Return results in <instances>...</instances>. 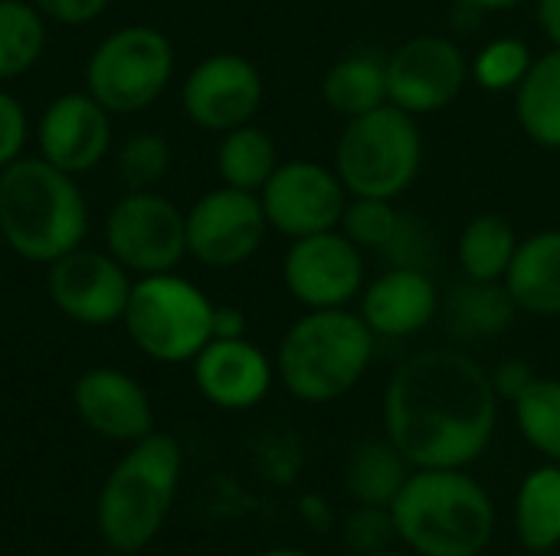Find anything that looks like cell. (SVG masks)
I'll return each instance as SVG.
<instances>
[{
    "instance_id": "8d00e7d4",
    "label": "cell",
    "mask_w": 560,
    "mask_h": 556,
    "mask_svg": "<svg viewBox=\"0 0 560 556\" xmlns=\"http://www.w3.org/2000/svg\"><path fill=\"white\" fill-rule=\"evenodd\" d=\"M535 370H532V364L528 360H522V357H509V360H502L495 370H492V387H495V393H499V400H509V403H515L532 383H535Z\"/></svg>"
},
{
    "instance_id": "f35d334b",
    "label": "cell",
    "mask_w": 560,
    "mask_h": 556,
    "mask_svg": "<svg viewBox=\"0 0 560 556\" xmlns=\"http://www.w3.org/2000/svg\"><path fill=\"white\" fill-rule=\"evenodd\" d=\"M538 20H541L545 36L560 46V0H538Z\"/></svg>"
},
{
    "instance_id": "30bf717a",
    "label": "cell",
    "mask_w": 560,
    "mask_h": 556,
    "mask_svg": "<svg viewBox=\"0 0 560 556\" xmlns=\"http://www.w3.org/2000/svg\"><path fill=\"white\" fill-rule=\"evenodd\" d=\"M266 229L259 193L223 184L187 210V256L207 269H236L256 256Z\"/></svg>"
},
{
    "instance_id": "ac0fdd59",
    "label": "cell",
    "mask_w": 560,
    "mask_h": 556,
    "mask_svg": "<svg viewBox=\"0 0 560 556\" xmlns=\"http://www.w3.org/2000/svg\"><path fill=\"white\" fill-rule=\"evenodd\" d=\"M72 406L79 419L112 439V442H138L154 426V410L144 387L115 367H92L72 387Z\"/></svg>"
},
{
    "instance_id": "83f0119b",
    "label": "cell",
    "mask_w": 560,
    "mask_h": 556,
    "mask_svg": "<svg viewBox=\"0 0 560 556\" xmlns=\"http://www.w3.org/2000/svg\"><path fill=\"white\" fill-rule=\"evenodd\" d=\"M46 49V16L26 0H0V82L39 62Z\"/></svg>"
},
{
    "instance_id": "8992f818",
    "label": "cell",
    "mask_w": 560,
    "mask_h": 556,
    "mask_svg": "<svg viewBox=\"0 0 560 556\" xmlns=\"http://www.w3.org/2000/svg\"><path fill=\"white\" fill-rule=\"evenodd\" d=\"M420 161L423 138L417 115L390 102L368 115L348 118L335 147V174L351 197H400L417 180Z\"/></svg>"
},
{
    "instance_id": "5b68a950",
    "label": "cell",
    "mask_w": 560,
    "mask_h": 556,
    "mask_svg": "<svg viewBox=\"0 0 560 556\" xmlns=\"http://www.w3.org/2000/svg\"><path fill=\"white\" fill-rule=\"evenodd\" d=\"M377 334L348 308H315L279 341L276 374L302 403H335L348 397L374 360Z\"/></svg>"
},
{
    "instance_id": "277c9868",
    "label": "cell",
    "mask_w": 560,
    "mask_h": 556,
    "mask_svg": "<svg viewBox=\"0 0 560 556\" xmlns=\"http://www.w3.org/2000/svg\"><path fill=\"white\" fill-rule=\"evenodd\" d=\"M184 472L177 439L148 433L131 442L121 462L105 478L95 501V528L118 554L144 551L164 528Z\"/></svg>"
},
{
    "instance_id": "9c48e42d",
    "label": "cell",
    "mask_w": 560,
    "mask_h": 556,
    "mask_svg": "<svg viewBox=\"0 0 560 556\" xmlns=\"http://www.w3.org/2000/svg\"><path fill=\"white\" fill-rule=\"evenodd\" d=\"M105 246L135 275L174 272L187 256V213L154 190H128L105 216Z\"/></svg>"
},
{
    "instance_id": "74e56055",
    "label": "cell",
    "mask_w": 560,
    "mask_h": 556,
    "mask_svg": "<svg viewBox=\"0 0 560 556\" xmlns=\"http://www.w3.org/2000/svg\"><path fill=\"white\" fill-rule=\"evenodd\" d=\"M213 338H246V315L233 305H213Z\"/></svg>"
},
{
    "instance_id": "6da1fadb",
    "label": "cell",
    "mask_w": 560,
    "mask_h": 556,
    "mask_svg": "<svg viewBox=\"0 0 560 556\" xmlns=\"http://www.w3.org/2000/svg\"><path fill=\"white\" fill-rule=\"evenodd\" d=\"M492 374L456 347L400 364L384 393L387 439L413 469H469L499 426Z\"/></svg>"
},
{
    "instance_id": "ba28073f",
    "label": "cell",
    "mask_w": 560,
    "mask_h": 556,
    "mask_svg": "<svg viewBox=\"0 0 560 556\" xmlns=\"http://www.w3.org/2000/svg\"><path fill=\"white\" fill-rule=\"evenodd\" d=\"M174 75L171 39L144 23L108 33L85 62V92L112 115L148 108Z\"/></svg>"
},
{
    "instance_id": "cb8c5ba5",
    "label": "cell",
    "mask_w": 560,
    "mask_h": 556,
    "mask_svg": "<svg viewBox=\"0 0 560 556\" xmlns=\"http://www.w3.org/2000/svg\"><path fill=\"white\" fill-rule=\"evenodd\" d=\"M410 472L413 465L400 456V449L390 439H371L351 452L345 469V485L358 505L390 508Z\"/></svg>"
},
{
    "instance_id": "7402d4cb",
    "label": "cell",
    "mask_w": 560,
    "mask_h": 556,
    "mask_svg": "<svg viewBox=\"0 0 560 556\" xmlns=\"http://www.w3.org/2000/svg\"><path fill=\"white\" fill-rule=\"evenodd\" d=\"M515 115L535 144L560 151V46L532 62L515 88Z\"/></svg>"
},
{
    "instance_id": "9a60e30c",
    "label": "cell",
    "mask_w": 560,
    "mask_h": 556,
    "mask_svg": "<svg viewBox=\"0 0 560 556\" xmlns=\"http://www.w3.org/2000/svg\"><path fill=\"white\" fill-rule=\"evenodd\" d=\"M184 111L207 131H233L249 125L262 105L259 69L236 52H213L200 59L184 79Z\"/></svg>"
},
{
    "instance_id": "836d02e7",
    "label": "cell",
    "mask_w": 560,
    "mask_h": 556,
    "mask_svg": "<svg viewBox=\"0 0 560 556\" xmlns=\"http://www.w3.org/2000/svg\"><path fill=\"white\" fill-rule=\"evenodd\" d=\"M345 544L348 551L361 556H374L381 551H390L397 544V528L390 518V508H371V505H358L345 524Z\"/></svg>"
},
{
    "instance_id": "d6a6232c",
    "label": "cell",
    "mask_w": 560,
    "mask_h": 556,
    "mask_svg": "<svg viewBox=\"0 0 560 556\" xmlns=\"http://www.w3.org/2000/svg\"><path fill=\"white\" fill-rule=\"evenodd\" d=\"M390 265L397 269H420V272H430L433 262L440 259V242L433 236V229L410 216V213H400L397 216V229L390 236V242L384 246Z\"/></svg>"
},
{
    "instance_id": "f1b7e54d",
    "label": "cell",
    "mask_w": 560,
    "mask_h": 556,
    "mask_svg": "<svg viewBox=\"0 0 560 556\" xmlns=\"http://www.w3.org/2000/svg\"><path fill=\"white\" fill-rule=\"evenodd\" d=\"M522 439L560 465V380L535 377V383L512 403Z\"/></svg>"
},
{
    "instance_id": "4316f807",
    "label": "cell",
    "mask_w": 560,
    "mask_h": 556,
    "mask_svg": "<svg viewBox=\"0 0 560 556\" xmlns=\"http://www.w3.org/2000/svg\"><path fill=\"white\" fill-rule=\"evenodd\" d=\"M518 239L505 216L482 213L466 223L459 233V265L466 279L476 282H502L512 259H515Z\"/></svg>"
},
{
    "instance_id": "44dd1931",
    "label": "cell",
    "mask_w": 560,
    "mask_h": 556,
    "mask_svg": "<svg viewBox=\"0 0 560 556\" xmlns=\"http://www.w3.org/2000/svg\"><path fill=\"white\" fill-rule=\"evenodd\" d=\"M443 324L456 341H486L502 334L512 321L518 305L512 301L505 282H476L466 279L459 282L443 301Z\"/></svg>"
},
{
    "instance_id": "4fadbf2b",
    "label": "cell",
    "mask_w": 560,
    "mask_h": 556,
    "mask_svg": "<svg viewBox=\"0 0 560 556\" xmlns=\"http://www.w3.org/2000/svg\"><path fill=\"white\" fill-rule=\"evenodd\" d=\"M469 79L466 52L446 36H413L387 59V98L410 115L453 105Z\"/></svg>"
},
{
    "instance_id": "8fae6325",
    "label": "cell",
    "mask_w": 560,
    "mask_h": 556,
    "mask_svg": "<svg viewBox=\"0 0 560 556\" xmlns=\"http://www.w3.org/2000/svg\"><path fill=\"white\" fill-rule=\"evenodd\" d=\"M131 285V272L112 252H95L82 246L49 262L46 275L52 305L69 321L85 328H108L121 321Z\"/></svg>"
},
{
    "instance_id": "603a6c76",
    "label": "cell",
    "mask_w": 560,
    "mask_h": 556,
    "mask_svg": "<svg viewBox=\"0 0 560 556\" xmlns=\"http://www.w3.org/2000/svg\"><path fill=\"white\" fill-rule=\"evenodd\" d=\"M515 534L525 551L548 554L560 544V465L532 469L515 498Z\"/></svg>"
},
{
    "instance_id": "7a4b0ae2",
    "label": "cell",
    "mask_w": 560,
    "mask_h": 556,
    "mask_svg": "<svg viewBox=\"0 0 560 556\" xmlns=\"http://www.w3.org/2000/svg\"><path fill=\"white\" fill-rule=\"evenodd\" d=\"M390 518L420 556H479L495 534V505L466 469H413Z\"/></svg>"
},
{
    "instance_id": "60d3db41",
    "label": "cell",
    "mask_w": 560,
    "mask_h": 556,
    "mask_svg": "<svg viewBox=\"0 0 560 556\" xmlns=\"http://www.w3.org/2000/svg\"><path fill=\"white\" fill-rule=\"evenodd\" d=\"M259 556H312V554L295 551V547H276V551H266V554H259Z\"/></svg>"
},
{
    "instance_id": "5bb4252c",
    "label": "cell",
    "mask_w": 560,
    "mask_h": 556,
    "mask_svg": "<svg viewBox=\"0 0 560 556\" xmlns=\"http://www.w3.org/2000/svg\"><path fill=\"white\" fill-rule=\"evenodd\" d=\"M282 279L289 295L308 311L345 308L364 285V259L345 233L325 229L292 239L282 262Z\"/></svg>"
},
{
    "instance_id": "ffe728a7",
    "label": "cell",
    "mask_w": 560,
    "mask_h": 556,
    "mask_svg": "<svg viewBox=\"0 0 560 556\" xmlns=\"http://www.w3.org/2000/svg\"><path fill=\"white\" fill-rule=\"evenodd\" d=\"M505 288L518 311L538 318L560 315V229H541L518 242L505 272Z\"/></svg>"
},
{
    "instance_id": "3957f363",
    "label": "cell",
    "mask_w": 560,
    "mask_h": 556,
    "mask_svg": "<svg viewBox=\"0 0 560 556\" xmlns=\"http://www.w3.org/2000/svg\"><path fill=\"white\" fill-rule=\"evenodd\" d=\"M89 206L75 177L46 157H16L0 170V236L30 262H56L82 246Z\"/></svg>"
},
{
    "instance_id": "b9f144b4",
    "label": "cell",
    "mask_w": 560,
    "mask_h": 556,
    "mask_svg": "<svg viewBox=\"0 0 560 556\" xmlns=\"http://www.w3.org/2000/svg\"><path fill=\"white\" fill-rule=\"evenodd\" d=\"M374 556H397V554H394V547H390V551H381V554H374Z\"/></svg>"
},
{
    "instance_id": "e575fe53",
    "label": "cell",
    "mask_w": 560,
    "mask_h": 556,
    "mask_svg": "<svg viewBox=\"0 0 560 556\" xmlns=\"http://www.w3.org/2000/svg\"><path fill=\"white\" fill-rule=\"evenodd\" d=\"M26 138H30V125H26V111L20 98L0 88V170L13 164L16 157H23Z\"/></svg>"
},
{
    "instance_id": "4dcf8cb0",
    "label": "cell",
    "mask_w": 560,
    "mask_h": 556,
    "mask_svg": "<svg viewBox=\"0 0 560 556\" xmlns=\"http://www.w3.org/2000/svg\"><path fill=\"white\" fill-rule=\"evenodd\" d=\"M115 167L128 190H151L171 167V144L154 131L135 134L121 144Z\"/></svg>"
},
{
    "instance_id": "d590c367",
    "label": "cell",
    "mask_w": 560,
    "mask_h": 556,
    "mask_svg": "<svg viewBox=\"0 0 560 556\" xmlns=\"http://www.w3.org/2000/svg\"><path fill=\"white\" fill-rule=\"evenodd\" d=\"M46 20H56V23H69V26H79V23H92L98 13H105L108 0H30Z\"/></svg>"
},
{
    "instance_id": "ab89813d",
    "label": "cell",
    "mask_w": 560,
    "mask_h": 556,
    "mask_svg": "<svg viewBox=\"0 0 560 556\" xmlns=\"http://www.w3.org/2000/svg\"><path fill=\"white\" fill-rule=\"evenodd\" d=\"M466 7H472V10H489V13H495V10H512V7H522L525 0H463Z\"/></svg>"
},
{
    "instance_id": "e0dca14e",
    "label": "cell",
    "mask_w": 560,
    "mask_h": 556,
    "mask_svg": "<svg viewBox=\"0 0 560 556\" xmlns=\"http://www.w3.org/2000/svg\"><path fill=\"white\" fill-rule=\"evenodd\" d=\"M200 397L220 410H253L266 400L276 367L249 338H210L190 360Z\"/></svg>"
},
{
    "instance_id": "52a82bcc",
    "label": "cell",
    "mask_w": 560,
    "mask_h": 556,
    "mask_svg": "<svg viewBox=\"0 0 560 556\" xmlns=\"http://www.w3.org/2000/svg\"><path fill=\"white\" fill-rule=\"evenodd\" d=\"M121 324L144 357L184 364L213 338V301L177 272L141 275L131 285Z\"/></svg>"
},
{
    "instance_id": "2e32d148",
    "label": "cell",
    "mask_w": 560,
    "mask_h": 556,
    "mask_svg": "<svg viewBox=\"0 0 560 556\" xmlns=\"http://www.w3.org/2000/svg\"><path fill=\"white\" fill-rule=\"evenodd\" d=\"M39 157L79 177L102 164L112 147V111L89 92H66L52 98L36 125Z\"/></svg>"
},
{
    "instance_id": "d4e9b609",
    "label": "cell",
    "mask_w": 560,
    "mask_h": 556,
    "mask_svg": "<svg viewBox=\"0 0 560 556\" xmlns=\"http://www.w3.org/2000/svg\"><path fill=\"white\" fill-rule=\"evenodd\" d=\"M322 95L345 118L368 115L390 102L387 98V62H381L374 56H348L325 72Z\"/></svg>"
},
{
    "instance_id": "1f68e13d",
    "label": "cell",
    "mask_w": 560,
    "mask_h": 556,
    "mask_svg": "<svg viewBox=\"0 0 560 556\" xmlns=\"http://www.w3.org/2000/svg\"><path fill=\"white\" fill-rule=\"evenodd\" d=\"M397 216L400 213L390 206V200L351 197V203H345L338 226L358 249H384L397 229Z\"/></svg>"
},
{
    "instance_id": "d6986e66",
    "label": "cell",
    "mask_w": 560,
    "mask_h": 556,
    "mask_svg": "<svg viewBox=\"0 0 560 556\" xmlns=\"http://www.w3.org/2000/svg\"><path fill=\"white\" fill-rule=\"evenodd\" d=\"M440 311V295L430 272L390 265L361 298V318L377 338H410L423 331Z\"/></svg>"
},
{
    "instance_id": "7c38bea8",
    "label": "cell",
    "mask_w": 560,
    "mask_h": 556,
    "mask_svg": "<svg viewBox=\"0 0 560 556\" xmlns=\"http://www.w3.org/2000/svg\"><path fill=\"white\" fill-rule=\"evenodd\" d=\"M269 226L289 239L335 229L341 223L348 190L341 177L315 161H285L259 190Z\"/></svg>"
},
{
    "instance_id": "484cf974",
    "label": "cell",
    "mask_w": 560,
    "mask_h": 556,
    "mask_svg": "<svg viewBox=\"0 0 560 556\" xmlns=\"http://www.w3.org/2000/svg\"><path fill=\"white\" fill-rule=\"evenodd\" d=\"M276 167H279L276 141L256 125H240L226 131L217 147V170L226 187L259 193Z\"/></svg>"
},
{
    "instance_id": "f546056e",
    "label": "cell",
    "mask_w": 560,
    "mask_h": 556,
    "mask_svg": "<svg viewBox=\"0 0 560 556\" xmlns=\"http://www.w3.org/2000/svg\"><path fill=\"white\" fill-rule=\"evenodd\" d=\"M532 62L535 56L525 39L499 36L476 52V59L469 62V72L486 92H515L522 79L528 75Z\"/></svg>"
}]
</instances>
